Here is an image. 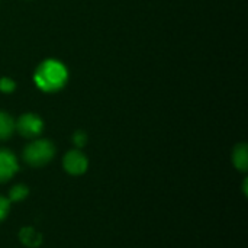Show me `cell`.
I'll return each instance as SVG.
<instances>
[{
  "label": "cell",
  "mask_w": 248,
  "mask_h": 248,
  "mask_svg": "<svg viewBox=\"0 0 248 248\" xmlns=\"http://www.w3.org/2000/svg\"><path fill=\"white\" fill-rule=\"evenodd\" d=\"M67 78V68L55 60L44 61L35 73V83L44 92H57L62 89Z\"/></svg>",
  "instance_id": "cell-1"
},
{
  "label": "cell",
  "mask_w": 248,
  "mask_h": 248,
  "mask_svg": "<svg viewBox=\"0 0 248 248\" xmlns=\"http://www.w3.org/2000/svg\"><path fill=\"white\" fill-rule=\"evenodd\" d=\"M55 155V147L48 140H36L31 142L23 151V160L32 167H42L48 164Z\"/></svg>",
  "instance_id": "cell-2"
},
{
  "label": "cell",
  "mask_w": 248,
  "mask_h": 248,
  "mask_svg": "<svg viewBox=\"0 0 248 248\" xmlns=\"http://www.w3.org/2000/svg\"><path fill=\"white\" fill-rule=\"evenodd\" d=\"M15 129L25 138H36L44 129V122L35 113H25L15 124Z\"/></svg>",
  "instance_id": "cell-3"
},
{
  "label": "cell",
  "mask_w": 248,
  "mask_h": 248,
  "mask_svg": "<svg viewBox=\"0 0 248 248\" xmlns=\"http://www.w3.org/2000/svg\"><path fill=\"white\" fill-rule=\"evenodd\" d=\"M64 169L68 174L71 176H80L83 173H86L87 167H89V160L87 157L78 151V150H71L65 154L64 157Z\"/></svg>",
  "instance_id": "cell-4"
},
{
  "label": "cell",
  "mask_w": 248,
  "mask_h": 248,
  "mask_svg": "<svg viewBox=\"0 0 248 248\" xmlns=\"http://www.w3.org/2000/svg\"><path fill=\"white\" fill-rule=\"evenodd\" d=\"M16 157L9 150H0V183L10 180L17 171Z\"/></svg>",
  "instance_id": "cell-5"
},
{
  "label": "cell",
  "mask_w": 248,
  "mask_h": 248,
  "mask_svg": "<svg viewBox=\"0 0 248 248\" xmlns=\"http://www.w3.org/2000/svg\"><path fill=\"white\" fill-rule=\"evenodd\" d=\"M19 240L25 247L36 248L42 244V234L35 231L32 227H23L19 231Z\"/></svg>",
  "instance_id": "cell-6"
},
{
  "label": "cell",
  "mask_w": 248,
  "mask_h": 248,
  "mask_svg": "<svg viewBox=\"0 0 248 248\" xmlns=\"http://www.w3.org/2000/svg\"><path fill=\"white\" fill-rule=\"evenodd\" d=\"M232 163L240 171H247L248 169V153L246 144H238L232 153Z\"/></svg>",
  "instance_id": "cell-7"
},
{
  "label": "cell",
  "mask_w": 248,
  "mask_h": 248,
  "mask_svg": "<svg viewBox=\"0 0 248 248\" xmlns=\"http://www.w3.org/2000/svg\"><path fill=\"white\" fill-rule=\"evenodd\" d=\"M13 131H15L13 118L6 112H0V141L10 138Z\"/></svg>",
  "instance_id": "cell-8"
},
{
  "label": "cell",
  "mask_w": 248,
  "mask_h": 248,
  "mask_svg": "<svg viewBox=\"0 0 248 248\" xmlns=\"http://www.w3.org/2000/svg\"><path fill=\"white\" fill-rule=\"evenodd\" d=\"M29 195V189L23 185H16L10 189L9 202H22Z\"/></svg>",
  "instance_id": "cell-9"
},
{
  "label": "cell",
  "mask_w": 248,
  "mask_h": 248,
  "mask_svg": "<svg viewBox=\"0 0 248 248\" xmlns=\"http://www.w3.org/2000/svg\"><path fill=\"white\" fill-rule=\"evenodd\" d=\"M9 211H10V202H9V199L0 196V222L6 219Z\"/></svg>",
  "instance_id": "cell-10"
},
{
  "label": "cell",
  "mask_w": 248,
  "mask_h": 248,
  "mask_svg": "<svg viewBox=\"0 0 248 248\" xmlns=\"http://www.w3.org/2000/svg\"><path fill=\"white\" fill-rule=\"evenodd\" d=\"M13 89H15V81L12 78H7V77L0 78V90L1 92L10 93V92H13Z\"/></svg>",
  "instance_id": "cell-11"
},
{
  "label": "cell",
  "mask_w": 248,
  "mask_h": 248,
  "mask_svg": "<svg viewBox=\"0 0 248 248\" xmlns=\"http://www.w3.org/2000/svg\"><path fill=\"white\" fill-rule=\"evenodd\" d=\"M73 142H74L77 147H84L86 142H87V135H86L84 132L78 131V132H76V134L73 135Z\"/></svg>",
  "instance_id": "cell-12"
}]
</instances>
